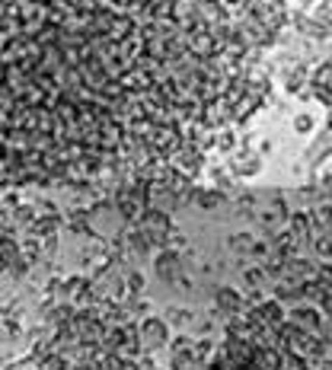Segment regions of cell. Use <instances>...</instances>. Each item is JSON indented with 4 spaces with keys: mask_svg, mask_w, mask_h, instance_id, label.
<instances>
[{
    "mask_svg": "<svg viewBox=\"0 0 332 370\" xmlns=\"http://www.w3.org/2000/svg\"><path fill=\"white\" fill-rule=\"evenodd\" d=\"M288 0H0V185L202 153L268 90Z\"/></svg>",
    "mask_w": 332,
    "mask_h": 370,
    "instance_id": "1",
    "label": "cell"
}]
</instances>
